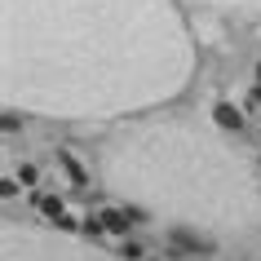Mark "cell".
I'll return each instance as SVG.
<instances>
[{
	"mask_svg": "<svg viewBox=\"0 0 261 261\" xmlns=\"http://www.w3.org/2000/svg\"><path fill=\"white\" fill-rule=\"evenodd\" d=\"M191 71L173 0H0L5 111L115 120L177 97Z\"/></svg>",
	"mask_w": 261,
	"mask_h": 261,
	"instance_id": "cell-1",
	"label": "cell"
},
{
	"mask_svg": "<svg viewBox=\"0 0 261 261\" xmlns=\"http://www.w3.org/2000/svg\"><path fill=\"white\" fill-rule=\"evenodd\" d=\"M102 186L168 226L217 244L261 248V191L252 168L199 120L160 115L115 128L97 155Z\"/></svg>",
	"mask_w": 261,
	"mask_h": 261,
	"instance_id": "cell-2",
	"label": "cell"
},
{
	"mask_svg": "<svg viewBox=\"0 0 261 261\" xmlns=\"http://www.w3.org/2000/svg\"><path fill=\"white\" fill-rule=\"evenodd\" d=\"M0 261H115L97 252L67 230H44V226H18L9 221L0 230Z\"/></svg>",
	"mask_w": 261,
	"mask_h": 261,
	"instance_id": "cell-3",
	"label": "cell"
},
{
	"mask_svg": "<svg viewBox=\"0 0 261 261\" xmlns=\"http://www.w3.org/2000/svg\"><path fill=\"white\" fill-rule=\"evenodd\" d=\"M138 217H146L142 208H102V213H97V226L111 230V234H128V226Z\"/></svg>",
	"mask_w": 261,
	"mask_h": 261,
	"instance_id": "cell-4",
	"label": "cell"
},
{
	"mask_svg": "<svg viewBox=\"0 0 261 261\" xmlns=\"http://www.w3.org/2000/svg\"><path fill=\"white\" fill-rule=\"evenodd\" d=\"M199 9H217V14H261V0H191Z\"/></svg>",
	"mask_w": 261,
	"mask_h": 261,
	"instance_id": "cell-5",
	"label": "cell"
},
{
	"mask_svg": "<svg viewBox=\"0 0 261 261\" xmlns=\"http://www.w3.org/2000/svg\"><path fill=\"white\" fill-rule=\"evenodd\" d=\"M36 208H40L49 221H58L62 230H71V213H67V204H62L58 195H40V204H36Z\"/></svg>",
	"mask_w": 261,
	"mask_h": 261,
	"instance_id": "cell-6",
	"label": "cell"
},
{
	"mask_svg": "<svg viewBox=\"0 0 261 261\" xmlns=\"http://www.w3.org/2000/svg\"><path fill=\"white\" fill-rule=\"evenodd\" d=\"M213 124L217 128H244V111L234 107V102H217L213 107Z\"/></svg>",
	"mask_w": 261,
	"mask_h": 261,
	"instance_id": "cell-7",
	"label": "cell"
},
{
	"mask_svg": "<svg viewBox=\"0 0 261 261\" xmlns=\"http://www.w3.org/2000/svg\"><path fill=\"white\" fill-rule=\"evenodd\" d=\"M14 177H18V186H36V181H40V168L36 164H18Z\"/></svg>",
	"mask_w": 261,
	"mask_h": 261,
	"instance_id": "cell-8",
	"label": "cell"
},
{
	"mask_svg": "<svg viewBox=\"0 0 261 261\" xmlns=\"http://www.w3.org/2000/svg\"><path fill=\"white\" fill-rule=\"evenodd\" d=\"M120 257H124V261H142V257H146V248H142V244H124Z\"/></svg>",
	"mask_w": 261,
	"mask_h": 261,
	"instance_id": "cell-9",
	"label": "cell"
},
{
	"mask_svg": "<svg viewBox=\"0 0 261 261\" xmlns=\"http://www.w3.org/2000/svg\"><path fill=\"white\" fill-rule=\"evenodd\" d=\"M257 84H261V67H257Z\"/></svg>",
	"mask_w": 261,
	"mask_h": 261,
	"instance_id": "cell-10",
	"label": "cell"
}]
</instances>
